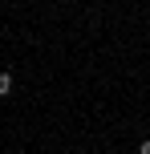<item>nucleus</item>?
I'll list each match as a JSON object with an SVG mask.
<instances>
[{"mask_svg": "<svg viewBox=\"0 0 150 154\" xmlns=\"http://www.w3.org/2000/svg\"><path fill=\"white\" fill-rule=\"evenodd\" d=\"M138 154H150V138H146V142H142V146H138Z\"/></svg>", "mask_w": 150, "mask_h": 154, "instance_id": "nucleus-2", "label": "nucleus"}, {"mask_svg": "<svg viewBox=\"0 0 150 154\" xmlns=\"http://www.w3.org/2000/svg\"><path fill=\"white\" fill-rule=\"evenodd\" d=\"M12 93V73H0V97H8Z\"/></svg>", "mask_w": 150, "mask_h": 154, "instance_id": "nucleus-1", "label": "nucleus"}]
</instances>
